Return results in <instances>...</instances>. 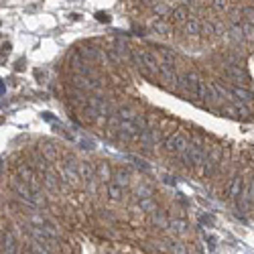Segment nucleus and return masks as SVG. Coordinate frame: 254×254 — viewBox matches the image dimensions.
Here are the masks:
<instances>
[{"instance_id":"nucleus-9","label":"nucleus","mask_w":254,"mask_h":254,"mask_svg":"<svg viewBox=\"0 0 254 254\" xmlns=\"http://www.w3.org/2000/svg\"><path fill=\"white\" fill-rule=\"evenodd\" d=\"M242 189H244V179L240 177V175H234V177L228 179V183H226L224 195L228 197V199H236L240 193H242Z\"/></svg>"},{"instance_id":"nucleus-10","label":"nucleus","mask_w":254,"mask_h":254,"mask_svg":"<svg viewBox=\"0 0 254 254\" xmlns=\"http://www.w3.org/2000/svg\"><path fill=\"white\" fill-rule=\"evenodd\" d=\"M228 86H230V92H232V96H234L236 102H240V104L248 106V108H252L254 96H252V92H250L248 88H244V86H234V84H228Z\"/></svg>"},{"instance_id":"nucleus-37","label":"nucleus","mask_w":254,"mask_h":254,"mask_svg":"<svg viewBox=\"0 0 254 254\" xmlns=\"http://www.w3.org/2000/svg\"><path fill=\"white\" fill-rule=\"evenodd\" d=\"M19 254H23V252H19Z\"/></svg>"},{"instance_id":"nucleus-7","label":"nucleus","mask_w":254,"mask_h":254,"mask_svg":"<svg viewBox=\"0 0 254 254\" xmlns=\"http://www.w3.org/2000/svg\"><path fill=\"white\" fill-rule=\"evenodd\" d=\"M57 175L65 181V183H71V185H75L79 179V163L77 161H73V159H68V161H65L61 167H59V173Z\"/></svg>"},{"instance_id":"nucleus-14","label":"nucleus","mask_w":254,"mask_h":254,"mask_svg":"<svg viewBox=\"0 0 254 254\" xmlns=\"http://www.w3.org/2000/svg\"><path fill=\"white\" fill-rule=\"evenodd\" d=\"M96 177H98V181H102V183H110L112 177H114V171H112V167L106 163V161H100V163L96 165Z\"/></svg>"},{"instance_id":"nucleus-32","label":"nucleus","mask_w":254,"mask_h":254,"mask_svg":"<svg viewBox=\"0 0 254 254\" xmlns=\"http://www.w3.org/2000/svg\"><path fill=\"white\" fill-rule=\"evenodd\" d=\"M96 19L100 21V23H110V15H108V12H96Z\"/></svg>"},{"instance_id":"nucleus-19","label":"nucleus","mask_w":254,"mask_h":254,"mask_svg":"<svg viewBox=\"0 0 254 254\" xmlns=\"http://www.w3.org/2000/svg\"><path fill=\"white\" fill-rule=\"evenodd\" d=\"M187 19H189V10H187V6H177L171 10V23L173 24H183Z\"/></svg>"},{"instance_id":"nucleus-18","label":"nucleus","mask_w":254,"mask_h":254,"mask_svg":"<svg viewBox=\"0 0 254 254\" xmlns=\"http://www.w3.org/2000/svg\"><path fill=\"white\" fill-rule=\"evenodd\" d=\"M157 53H159V61H161V63H175V59L179 57L177 51H173L169 47H163V45L157 47Z\"/></svg>"},{"instance_id":"nucleus-3","label":"nucleus","mask_w":254,"mask_h":254,"mask_svg":"<svg viewBox=\"0 0 254 254\" xmlns=\"http://www.w3.org/2000/svg\"><path fill=\"white\" fill-rule=\"evenodd\" d=\"M191 144V139L185 135V132H173V135H169L165 139V153L171 155V157H175L179 159L185 151H187V146Z\"/></svg>"},{"instance_id":"nucleus-24","label":"nucleus","mask_w":254,"mask_h":254,"mask_svg":"<svg viewBox=\"0 0 254 254\" xmlns=\"http://www.w3.org/2000/svg\"><path fill=\"white\" fill-rule=\"evenodd\" d=\"M240 26H242L244 45H254V24H252V23H246V21H242V23H240Z\"/></svg>"},{"instance_id":"nucleus-5","label":"nucleus","mask_w":254,"mask_h":254,"mask_svg":"<svg viewBox=\"0 0 254 254\" xmlns=\"http://www.w3.org/2000/svg\"><path fill=\"white\" fill-rule=\"evenodd\" d=\"M234 204H236V209L242 213H246L254 206V175L244 181V189L234 199Z\"/></svg>"},{"instance_id":"nucleus-16","label":"nucleus","mask_w":254,"mask_h":254,"mask_svg":"<svg viewBox=\"0 0 254 254\" xmlns=\"http://www.w3.org/2000/svg\"><path fill=\"white\" fill-rule=\"evenodd\" d=\"M183 33L189 35V37L202 35V21H197V19H187V21L183 23Z\"/></svg>"},{"instance_id":"nucleus-17","label":"nucleus","mask_w":254,"mask_h":254,"mask_svg":"<svg viewBox=\"0 0 254 254\" xmlns=\"http://www.w3.org/2000/svg\"><path fill=\"white\" fill-rule=\"evenodd\" d=\"M57 177H59V175H57V173H53L51 169L45 171V173H43V187H45V189L57 191V189H59V179H57Z\"/></svg>"},{"instance_id":"nucleus-30","label":"nucleus","mask_w":254,"mask_h":254,"mask_svg":"<svg viewBox=\"0 0 254 254\" xmlns=\"http://www.w3.org/2000/svg\"><path fill=\"white\" fill-rule=\"evenodd\" d=\"M240 19L254 24V6H242L240 8Z\"/></svg>"},{"instance_id":"nucleus-6","label":"nucleus","mask_w":254,"mask_h":254,"mask_svg":"<svg viewBox=\"0 0 254 254\" xmlns=\"http://www.w3.org/2000/svg\"><path fill=\"white\" fill-rule=\"evenodd\" d=\"M69 88H75V90H82V92H100L102 90V84L98 77H88V75H79V73H71L69 77Z\"/></svg>"},{"instance_id":"nucleus-29","label":"nucleus","mask_w":254,"mask_h":254,"mask_svg":"<svg viewBox=\"0 0 254 254\" xmlns=\"http://www.w3.org/2000/svg\"><path fill=\"white\" fill-rule=\"evenodd\" d=\"M216 33H218V26L211 21H202V35L204 37H213Z\"/></svg>"},{"instance_id":"nucleus-12","label":"nucleus","mask_w":254,"mask_h":254,"mask_svg":"<svg viewBox=\"0 0 254 254\" xmlns=\"http://www.w3.org/2000/svg\"><path fill=\"white\" fill-rule=\"evenodd\" d=\"M151 224L155 226V228H159V230H169L171 218L167 216L165 211H161V209H155V211H151Z\"/></svg>"},{"instance_id":"nucleus-2","label":"nucleus","mask_w":254,"mask_h":254,"mask_svg":"<svg viewBox=\"0 0 254 254\" xmlns=\"http://www.w3.org/2000/svg\"><path fill=\"white\" fill-rule=\"evenodd\" d=\"M222 75L228 79V84H234V86H248L250 84V75L248 71L244 69L242 63H224L220 68Z\"/></svg>"},{"instance_id":"nucleus-1","label":"nucleus","mask_w":254,"mask_h":254,"mask_svg":"<svg viewBox=\"0 0 254 254\" xmlns=\"http://www.w3.org/2000/svg\"><path fill=\"white\" fill-rule=\"evenodd\" d=\"M130 55H132V63L139 68L140 75L144 79H149V82L157 84V79H159V65H161V61H159V57H157V53L144 49V47L132 45L130 47Z\"/></svg>"},{"instance_id":"nucleus-36","label":"nucleus","mask_w":254,"mask_h":254,"mask_svg":"<svg viewBox=\"0 0 254 254\" xmlns=\"http://www.w3.org/2000/svg\"><path fill=\"white\" fill-rule=\"evenodd\" d=\"M31 250H33V248H31ZM33 254H41V252H37V250H33Z\"/></svg>"},{"instance_id":"nucleus-21","label":"nucleus","mask_w":254,"mask_h":254,"mask_svg":"<svg viewBox=\"0 0 254 254\" xmlns=\"http://www.w3.org/2000/svg\"><path fill=\"white\" fill-rule=\"evenodd\" d=\"M151 29H153L155 33H159V35H167V33L171 31V23H167V21L161 19V17H157V19L151 23Z\"/></svg>"},{"instance_id":"nucleus-33","label":"nucleus","mask_w":254,"mask_h":254,"mask_svg":"<svg viewBox=\"0 0 254 254\" xmlns=\"http://www.w3.org/2000/svg\"><path fill=\"white\" fill-rule=\"evenodd\" d=\"M4 238H6V232L0 230V254H2V248H4Z\"/></svg>"},{"instance_id":"nucleus-11","label":"nucleus","mask_w":254,"mask_h":254,"mask_svg":"<svg viewBox=\"0 0 254 254\" xmlns=\"http://www.w3.org/2000/svg\"><path fill=\"white\" fill-rule=\"evenodd\" d=\"M79 177H82V181H86L93 189V181H98V177H96V165H92L90 161H82V163H79Z\"/></svg>"},{"instance_id":"nucleus-22","label":"nucleus","mask_w":254,"mask_h":254,"mask_svg":"<svg viewBox=\"0 0 254 254\" xmlns=\"http://www.w3.org/2000/svg\"><path fill=\"white\" fill-rule=\"evenodd\" d=\"M169 230L175 234V236H183L187 232V222L181 220V218H173L171 224H169Z\"/></svg>"},{"instance_id":"nucleus-23","label":"nucleus","mask_w":254,"mask_h":254,"mask_svg":"<svg viewBox=\"0 0 254 254\" xmlns=\"http://www.w3.org/2000/svg\"><path fill=\"white\" fill-rule=\"evenodd\" d=\"M112 181L118 183L120 187H128V183H130V171H128V169H118V171L114 173Z\"/></svg>"},{"instance_id":"nucleus-13","label":"nucleus","mask_w":254,"mask_h":254,"mask_svg":"<svg viewBox=\"0 0 254 254\" xmlns=\"http://www.w3.org/2000/svg\"><path fill=\"white\" fill-rule=\"evenodd\" d=\"M37 228H39V232H41L47 240H51V242H59L61 234H59V230H57V226H53L51 222H43L41 226H37Z\"/></svg>"},{"instance_id":"nucleus-26","label":"nucleus","mask_w":254,"mask_h":254,"mask_svg":"<svg viewBox=\"0 0 254 254\" xmlns=\"http://www.w3.org/2000/svg\"><path fill=\"white\" fill-rule=\"evenodd\" d=\"M41 155L47 159L49 163L57 161V149H55V146H53L51 142H43V144H41Z\"/></svg>"},{"instance_id":"nucleus-28","label":"nucleus","mask_w":254,"mask_h":254,"mask_svg":"<svg viewBox=\"0 0 254 254\" xmlns=\"http://www.w3.org/2000/svg\"><path fill=\"white\" fill-rule=\"evenodd\" d=\"M139 208H140V211H146V213H151V211H155V209H159L157 208V202L149 195V197H140V202H139Z\"/></svg>"},{"instance_id":"nucleus-8","label":"nucleus","mask_w":254,"mask_h":254,"mask_svg":"<svg viewBox=\"0 0 254 254\" xmlns=\"http://www.w3.org/2000/svg\"><path fill=\"white\" fill-rule=\"evenodd\" d=\"M159 137H161V132H159V126H153V124L149 122L144 130H140L137 144L144 146V149H151V146H155V144L159 142Z\"/></svg>"},{"instance_id":"nucleus-27","label":"nucleus","mask_w":254,"mask_h":254,"mask_svg":"<svg viewBox=\"0 0 254 254\" xmlns=\"http://www.w3.org/2000/svg\"><path fill=\"white\" fill-rule=\"evenodd\" d=\"M2 254H19V248H17V240L12 234L6 232V238H4V248H2Z\"/></svg>"},{"instance_id":"nucleus-34","label":"nucleus","mask_w":254,"mask_h":254,"mask_svg":"<svg viewBox=\"0 0 254 254\" xmlns=\"http://www.w3.org/2000/svg\"><path fill=\"white\" fill-rule=\"evenodd\" d=\"M8 51H10V43H4L2 47H0V55H6Z\"/></svg>"},{"instance_id":"nucleus-35","label":"nucleus","mask_w":254,"mask_h":254,"mask_svg":"<svg viewBox=\"0 0 254 254\" xmlns=\"http://www.w3.org/2000/svg\"><path fill=\"white\" fill-rule=\"evenodd\" d=\"M23 254H33V250H26V252H23Z\"/></svg>"},{"instance_id":"nucleus-4","label":"nucleus","mask_w":254,"mask_h":254,"mask_svg":"<svg viewBox=\"0 0 254 254\" xmlns=\"http://www.w3.org/2000/svg\"><path fill=\"white\" fill-rule=\"evenodd\" d=\"M159 84H161L167 92L177 93L179 73L175 69V63H161V65H159Z\"/></svg>"},{"instance_id":"nucleus-25","label":"nucleus","mask_w":254,"mask_h":254,"mask_svg":"<svg viewBox=\"0 0 254 254\" xmlns=\"http://www.w3.org/2000/svg\"><path fill=\"white\" fill-rule=\"evenodd\" d=\"M122 195H124V187H120L118 183L110 181V183H108V197L112 199V202H120V199H122Z\"/></svg>"},{"instance_id":"nucleus-15","label":"nucleus","mask_w":254,"mask_h":254,"mask_svg":"<svg viewBox=\"0 0 254 254\" xmlns=\"http://www.w3.org/2000/svg\"><path fill=\"white\" fill-rule=\"evenodd\" d=\"M224 35L232 45H244V35H242V26L240 24H232Z\"/></svg>"},{"instance_id":"nucleus-20","label":"nucleus","mask_w":254,"mask_h":254,"mask_svg":"<svg viewBox=\"0 0 254 254\" xmlns=\"http://www.w3.org/2000/svg\"><path fill=\"white\" fill-rule=\"evenodd\" d=\"M165 248L171 252V254H189V248H187V244L179 242V240H167V242H163Z\"/></svg>"},{"instance_id":"nucleus-31","label":"nucleus","mask_w":254,"mask_h":254,"mask_svg":"<svg viewBox=\"0 0 254 254\" xmlns=\"http://www.w3.org/2000/svg\"><path fill=\"white\" fill-rule=\"evenodd\" d=\"M211 8L216 10V12L226 10V0H211Z\"/></svg>"}]
</instances>
